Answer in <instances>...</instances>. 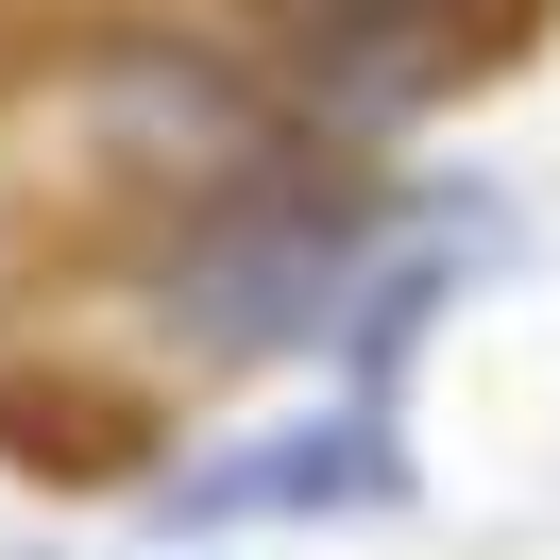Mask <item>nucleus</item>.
Masks as SVG:
<instances>
[{"label":"nucleus","mask_w":560,"mask_h":560,"mask_svg":"<svg viewBox=\"0 0 560 560\" xmlns=\"http://www.w3.org/2000/svg\"><path fill=\"white\" fill-rule=\"evenodd\" d=\"M544 0H340L323 18V85L340 103H458Z\"/></svg>","instance_id":"nucleus-1"},{"label":"nucleus","mask_w":560,"mask_h":560,"mask_svg":"<svg viewBox=\"0 0 560 560\" xmlns=\"http://www.w3.org/2000/svg\"><path fill=\"white\" fill-rule=\"evenodd\" d=\"M390 492H408L390 408H323V424H272V442L205 458V492H187V510H390Z\"/></svg>","instance_id":"nucleus-2"}]
</instances>
